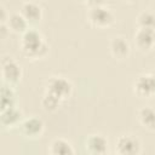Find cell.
Listing matches in <instances>:
<instances>
[{
  "instance_id": "cell-1",
  "label": "cell",
  "mask_w": 155,
  "mask_h": 155,
  "mask_svg": "<svg viewBox=\"0 0 155 155\" xmlns=\"http://www.w3.org/2000/svg\"><path fill=\"white\" fill-rule=\"evenodd\" d=\"M21 51L28 59H44L48 53V45L39 30L29 28L22 34Z\"/></svg>"
},
{
  "instance_id": "cell-2",
  "label": "cell",
  "mask_w": 155,
  "mask_h": 155,
  "mask_svg": "<svg viewBox=\"0 0 155 155\" xmlns=\"http://www.w3.org/2000/svg\"><path fill=\"white\" fill-rule=\"evenodd\" d=\"M86 17H87L88 23L97 29H107L115 23L114 13L111 12L110 8L105 6L88 8Z\"/></svg>"
},
{
  "instance_id": "cell-3",
  "label": "cell",
  "mask_w": 155,
  "mask_h": 155,
  "mask_svg": "<svg viewBox=\"0 0 155 155\" xmlns=\"http://www.w3.org/2000/svg\"><path fill=\"white\" fill-rule=\"evenodd\" d=\"M45 91L64 102L73 94V84L64 76H51L46 82Z\"/></svg>"
},
{
  "instance_id": "cell-4",
  "label": "cell",
  "mask_w": 155,
  "mask_h": 155,
  "mask_svg": "<svg viewBox=\"0 0 155 155\" xmlns=\"http://www.w3.org/2000/svg\"><path fill=\"white\" fill-rule=\"evenodd\" d=\"M1 78L5 84L11 86L17 85L22 78L21 64L10 56H4L1 58Z\"/></svg>"
},
{
  "instance_id": "cell-5",
  "label": "cell",
  "mask_w": 155,
  "mask_h": 155,
  "mask_svg": "<svg viewBox=\"0 0 155 155\" xmlns=\"http://www.w3.org/2000/svg\"><path fill=\"white\" fill-rule=\"evenodd\" d=\"M115 153L119 155H138L142 153V142L133 134H121L115 142Z\"/></svg>"
},
{
  "instance_id": "cell-6",
  "label": "cell",
  "mask_w": 155,
  "mask_h": 155,
  "mask_svg": "<svg viewBox=\"0 0 155 155\" xmlns=\"http://www.w3.org/2000/svg\"><path fill=\"white\" fill-rule=\"evenodd\" d=\"M133 92L140 98L155 96V74H140L133 81Z\"/></svg>"
},
{
  "instance_id": "cell-7",
  "label": "cell",
  "mask_w": 155,
  "mask_h": 155,
  "mask_svg": "<svg viewBox=\"0 0 155 155\" xmlns=\"http://www.w3.org/2000/svg\"><path fill=\"white\" fill-rule=\"evenodd\" d=\"M45 131V124L42 119L38 116H29L23 119L19 125V132L24 138L28 139H38L41 138Z\"/></svg>"
},
{
  "instance_id": "cell-8",
  "label": "cell",
  "mask_w": 155,
  "mask_h": 155,
  "mask_svg": "<svg viewBox=\"0 0 155 155\" xmlns=\"http://www.w3.org/2000/svg\"><path fill=\"white\" fill-rule=\"evenodd\" d=\"M133 41L138 51L143 53H148L155 47V30L138 28L134 33Z\"/></svg>"
},
{
  "instance_id": "cell-9",
  "label": "cell",
  "mask_w": 155,
  "mask_h": 155,
  "mask_svg": "<svg viewBox=\"0 0 155 155\" xmlns=\"http://www.w3.org/2000/svg\"><path fill=\"white\" fill-rule=\"evenodd\" d=\"M85 149L91 155H104L109 150V142L101 133H92L85 140Z\"/></svg>"
},
{
  "instance_id": "cell-10",
  "label": "cell",
  "mask_w": 155,
  "mask_h": 155,
  "mask_svg": "<svg viewBox=\"0 0 155 155\" xmlns=\"http://www.w3.org/2000/svg\"><path fill=\"white\" fill-rule=\"evenodd\" d=\"M23 119H24L23 111L19 108H17V105L0 111V124L4 130H11L15 127H19Z\"/></svg>"
},
{
  "instance_id": "cell-11",
  "label": "cell",
  "mask_w": 155,
  "mask_h": 155,
  "mask_svg": "<svg viewBox=\"0 0 155 155\" xmlns=\"http://www.w3.org/2000/svg\"><path fill=\"white\" fill-rule=\"evenodd\" d=\"M109 51H110V54L115 59L124 61L130 56L131 46H130V42L127 41V39L125 36L116 35V36L111 38V40L109 42Z\"/></svg>"
},
{
  "instance_id": "cell-12",
  "label": "cell",
  "mask_w": 155,
  "mask_h": 155,
  "mask_svg": "<svg viewBox=\"0 0 155 155\" xmlns=\"http://www.w3.org/2000/svg\"><path fill=\"white\" fill-rule=\"evenodd\" d=\"M24 17L25 19L28 21L29 24H34V23H38L41 21L42 18V8L41 6L35 2V1H25L22 4L21 6V11H19Z\"/></svg>"
},
{
  "instance_id": "cell-13",
  "label": "cell",
  "mask_w": 155,
  "mask_h": 155,
  "mask_svg": "<svg viewBox=\"0 0 155 155\" xmlns=\"http://www.w3.org/2000/svg\"><path fill=\"white\" fill-rule=\"evenodd\" d=\"M137 117L143 128L150 132H155V108L149 105L142 107L137 113Z\"/></svg>"
},
{
  "instance_id": "cell-14",
  "label": "cell",
  "mask_w": 155,
  "mask_h": 155,
  "mask_svg": "<svg viewBox=\"0 0 155 155\" xmlns=\"http://www.w3.org/2000/svg\"><path fill=\"white\" fill-rule=\"evenodd\" d=\"M51 155H73L75 153L71 143L65 138H54L47 149Z\"/></svg>"
},
{
  "instance_id": "cell-15",
  "label": "cell",
  "mask_w": 155,
  "mask_h": 155,
  "mask_svg": "<svg viewBox=\"0 0 155 155\" xmlns=\"http://www.w3.org/2000/svg\"><path fill=\"white\" fill-rule=\"evenodd\" d=\"M7 25L10 30L15 34H23L29 29V23L25 19V17L21 12H13L10 15V18L7 21Z\"/></svg>"
},
{
  "instance_id": "cell-16",
  "label": "cell",
  "mask_w": 155,
  "mask_h": 155,
  "mask_svg": "<svg viewBox=\"0 0 155 155\" xmlns=\"http://www.w3.org/2000/svg\"><path fill=\"white\" fill-rule=\"evenodd\" d=\"M16 101H17V96H16V92H15L13 87L11 85L4 82L2 87H1V97H0L1 110L11 108V107H15L16 105Z\"/></svg>"
},
{
  "instance_id": "cell-17",
  "label": "cell",
  "mask_w": 155,
  "mask_h": 155,
  "mask_svg": "<svg viewBox=\"0 0 155 155\" xmlns=\"http://www.w3.org/2000/svg\"><path fill=\"white\" fill-rule=\"evenodd\" d=\"M63 101H61L58 97L48 93L45 91L41 101H40V104H41V108L46 111V113H54L59 109V107L62 105Z\"/></svg>"
},
{
  "instance_id": "cell-18",
  "label": "cell",
  "mask_w": 155,
  "mask_h": 155,
  "mask_svg": "<svg viewBox=\"0 0 155 155\" xmlns=\"http://www.w3.org/2000/svg\"><path fill=\"white\" fill-rule=\"evenodd\" d=\"M137 27L138 28H145V29H154L155 30V12L150 10L142 11L137 18Z\"/></svg>"
},
{
  "instance_id": "cell-19",
  "label": "cell",
  "mask_w": 155,
  "mask_h": 155,
  "mask_svg": "<svg viewBox=\"0 0 155 155\" xmlns=\"http://www.w3.org/2000/svg\"><path fill=\"white\" fill-rule=\"evenodd\" d=\"M10 28L7 25V23H0V38L1 40H6L7 36L10 35Z\"/></svg>"
},
{
  "instance_id": "cell-20",
  "label": "cell",
  "mask_w": 155,
  "mask_h": 155,
  "mask_svg": "<svg viewBox=\"0 0 155 155\" xmlns=\"http://www.w3.org/2000/svg\"><path fill=\"white\" fill-rule=\"evenodd\" d=\"M10 15L8 11L6 10V7L4 5L0 6V23H7L8 18H10Z\"/></svg>"
},
{
  "instance_id": "cell-21",
  "label": "cell",
  "mask_w": 155,
  "mask_h": 155,
  "mask_svg": "<svg viewBox=\"0 0 155 155\" xmlns=\"http://www.w3.org/2000/svg\"><path fill=\"white\" fill-rule=\"evenodd\" d=\"M88 8L92 7H98V6H104V0H86L85 2Z\"/></svg>"
},
{
  "instance_id": "cell-22",
  "label": "cell",
  "mask_w": 155,
  "mask_h": 155,
  "mask_svg": "<svg viewBox=\"0 0 155 155\" xmlns=\"http://www.w3.org/2000/svg\"><path fill=\"white\" fill-rule=\"evenodd\" d=\"M74 1H76V2H84V4L86 2V0H74Z\"/></svg>"
},
{
  "instance_id": "cell-23",
  "label": "cell",
  "mask_w": 155,
  "mask_h": 155,
  "mask_svg": "<svg viewBox=\"0 0 155 155\" xmlns=\"http://www.w3.org/2000/svg\"><path fill=\"white\" fill-rule=\"evenodd\" d=\"M121 1H122V2H132L133 0H121Z\"/></svg>"
}]
</instances>
